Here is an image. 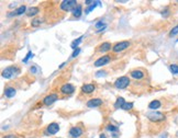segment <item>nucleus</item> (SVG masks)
<instances>
[{
    "mask_svg": "<svg viewBox=\"0 0 178 138\" xmlns=\"http://www.w3.org/2000/svg\"><path fill=\"white\" fill-rule=\"evenodd\" d=\"M146 118L149 122V129L154 135L160 134V131H164L167 124V116L163 112L158 111H152L146 113Z\"/></svg>",
    "mask_w": 178,
    "mask_h": 138,
    "instance_id": "f257e3e1",
    "label": "nucleus"
},
{
    "mask_svg": "<svg viewBox=\"0 0 178 138\" xmlns=\"http://www.w3.org/2000/svg\"><path fill=\"white\" fill-rule=\"evenodd\" d=\"M19 73H20V69H19L18 66H10V67H7L6 69L2 70L1 76L6 78V79H10L12 77L17 76Z\"/></svg>",
    "mask_w": 178,
    "mask_h": 138,
    "instance_id": "f03ea898",
    "label": "nucleus"
},
{
    "mask_svg": "<svg viewBox=\"0 0 178 138\" xmlns=\"http://www.w3.org/2000/svg\"><path fill=\"white\" fill-rule=\"evenodd\" d=\"M77 4H78L75 0H64L59 2V7L63 12H68V11H73L77 7Z\"/></svg>",
    "mask_w": 178,
    "mask_h": 138,
    "instance_id": "7ed1b4c3",
    "label": "nucleus"
},
{
    "mask_svg": "<svg viewBox=\"0 0 178 138\" xmlns=\"http://www.w3.org/2000/svg\"><path fill=\"white\" fill-rule=\"evenodd\" d=\"M130 84H131V80H130V78H129L127 76H123V77L118 78V79L114 81V87H116V89H120V90H122V89H125V88L129 87V86H130Z\"/></svg>",
    "mask_w": 178,
    "mask_h": 138,
    "instance_id": "20e7f679",
    "label": "nucleus"
},
{
    "mask_svg": "<svg viewBox=\"0 0 178 138\" xmlns=\"http://www.w3.org/2000/svg\"><path fill=\"white\" fill-rule=\"evenodd\" d=\"M83 134H84V126L81 123L77 124L76 126H73L69 129V137L70 138H79Z\"/></svg>",
    "mask_w": 178,
    "mask_h": 138,
    "instance_id": "39448f33",
    "label": "nucleus"
},
{
    "mask_svg": "<svg viewBox=\"0 0 178 138\" xmlns=\"http://www.w3.org/2000/svg\"><path fill=\"white\" fill-rule=\"evenodd\" d=\"M130 45H131V42H130V41H122V42H119V43L113 45L112 53H114V54L121 53V52L127 49V48L130 47Z\"/></svg>",
    "mask_w": 178,
    "mask_h": 138,
    "instance_id": "423d86ee",
    "label": "nucleus"
},
{
    "mask_svg": "<svg viewBox=\"0 0 178 138\" xmlns=\"http://www.w3.org/2000/svg\"><path fill=\"white\" fill-rule=\"evenodd\" d=\"M75 90H76V88L72 84H64L59 88V93L62 95H72L75 92Z\"/></svg>",
    "mask_w": 178,
    "mask_h": 138,
    "instance_id": "0eeeda50",
    "label": "nucleus"
},
{
    "mask_svg": "<svg viewBox=\"0 0 178 138\" xmlns=\"http://www.w3.org/2000/svg\"><path fill=\"white\" fill-rule=\"evenodd\" d=\"M111 59H112L111 55H103L94 62V67H103V66L108 65L111 62Z\"/></svg>",
    "mask_w": 178,
    "mask_h": 138,
    "instance_id": "6e6552de",
    "label": "nucleus"
},
{
    "mask_svg": "<svg viewBox=\"0 0 178 138\" xmlns=\"http://www.w3.org/2000/svg\"><path fill=\"white\" fill-rule=\"evenodd\" d=\"M58 100V94L57 93H50L46 97H44V99L42 100V104L45 106L52 105L54 102H56Z\"/></svg>",
    "mask_w": 178,
    "mask_h": 138,
    "instance_id": "1a4fd4ad",
    "label": "nucleus"
},
{
    "mask_svg": "<svg viewBox=\"0 0 178 138\" xmlns=\"http://www.w3.org/2000/svg\"><path fill=\"white\" fill-rule=\"evenodd\" d=\"M94 90H96V84H85L80 88V93L89 95L91 93H94Z\"/></svg>",
    "mask_w": 178,
    "mask_h": 138,
    "instance_id": "9d476101",
    "label": "nucleus"
},
{
    "mask_svg": "<svg viewBox=\"0 0 178 138\" xmlns=\"http://www.w3.org/2000/svg\"><path fill=\"white\" fill-rule=\"evenodd\" d=\"M112 45L111 43L109 42H103L99 45L98 47L96 48V53H98V54H103V53H107V52L109 51H112Z\"/></svg>",
    "mask_w": 178,
    "mask_h": 138,
    "instance_id": "9b49d317",
    "label": "nucleus"
},
{
    "mask_svg": "<svg viewBox=\"0 0 178 138\" xmlns=\"http://www.w3.org/2000/svg\"><path fill=\"white\" fill-rule=\"evenodd\" d=\"M130 77L134 80H142L145 78V71L142 69H134L130 73Z\"/></svg>",
    "mask_w": 178,
    "mask_h": 138,
    "instance_id": "f8f14e48",
    "label": "nucleus"
},
{
    "mask_svg": "<svg viewBox=\"0 0 178 138\" xmlns=\"http://www.w3.org/2000/svg\"><path fill=\"white\" fill-rule=\"evenodd\" d=\"M59 131V125L57 123H51L50 125H47L46 129H45V134L46 135H55L56 133H58Z\"/></svg>",
    "mask_w": 178,
    "mask_h": 138,
    "instance_id": "ddd939ff",
    "label": "nucleus"
},
{
    "mask_svg": "<svg viewBox=\"0 0 178 138\" xmlns=\"http://www.w3.org/2000/svg\"><path fill=\"white\" fill-rule=\"evenodd\" d=\"M103 104V101H102L101 99L99 98H94V99H90V100H88L87 103H86V105L88 107H98V106L102 105Z\"/></svg>",
    "mask_w": 178,
    "mask_h": 138,
    "instance_id": "4468645a",
    "label": "nucleus"
},
{
    "mask_svg": "<svg viewBox=\"0 0 178 138\" xmlns=\"http://www.w3.org/2000/svg\"><path fill=\"white\" fill-rule=\"evenodd\" d=\"M163 107V101L157 99V100H153L151 103L149 104V109L151 110H158Z\"/></svg>",
    "mask_w": 178,
    "mask_h": 138,
    "instance_id": "2eb2a0df",
    "label": "nucleus"
},
{
    "mask_svg": "<svg viewBox=\"0 0 178 138\" xmlns=\"http://www.w3.org/2000/svg\"><path fill=\"white\" fill-rule=\"evenodd\" d=\"M17 93V90H15L13 87H11V86H8V87L4 88V95H6V98H13Z\"/></svg>",
    "mask_w": 178,
    "mask_h": 138,
    "instance_id": "dca6fc26",
    "label": "nucleus"
},
{
    "mask_svg": "<svg viewBox=\"0 0 178 138\" xmlns=\"http://www.w3.org/2000/svg\"><path fill=\"white\" fill-rule=\"evenodd\" d=\"M26 11V6L22 4V6H20L19 8H17L15 11H12L9 15H10V17H13V15H23Z\"/></svg>",
    "mask_w": 178,
    "mask_h": 138,
    "instance_id": "f3484780",
    "label": "nucleus"
},
{
    "mask_svg": "<svg viewBox=\"0 0 178 138\" xmlns=\"http://www.w3.org/2000/svg\"><path fill=\"white\" fill-rule=\"evenodd\" d=\"M72 15H73L74 19L80 18V15H83V6L81 4H77V7L72 11Z\"/></svg>",
    "mask_w": 178,
    "mask_h": 138,
    "instance_id": "a211bd4d",
    "label": "nucleus"
},
{
    "mask_svg": "<svg viewBox=\"0 0 178 138\" xmlns=\"http://www.w3.org/2000/svg\"><path fill=\"white\" fill-rule=\"evenodd\" d=\"M39 12H40V8L39 7H31L26 11V15L28 17H35L37 15H39Z\"/></svg>",
    "mask_w": 178,
    "mask_h": 138,
    "instance_id": "6ab92c4d",
    "label": "nucleus"
},
{
    "mask_svg": "<svg viewBox=\"0 0 178 138\" xmlns=\"http://www.w3.org/2000/svg\"><path fill=\"white\" fill-rule=\"evenodd\" d=\"M124 103H125V100H124L122 97H119V98L116 99V103H114V107H116V109H121V107L123 106Z\"/></svg>",
    "mask_w": 178,
    "mask_h": 138,
    "instance_id": "aec40b11",
    "label": "nucleus"
},
{
    "mask_svg": "<svg viewBox=\"0 0 178 138\" xmlns=\"http://www.w3.org/2000/svg\"><path fill=\"white\" fill-rule=\"evenodd\" d=\"M84 40V36H79L78 38H76V40L74 41L73 43L70 44V46H72V48H74V49H76V48H78V45H79L80 43H81V41Z\"/></svg>",
    "mask_w": 178,
    "mask_h": 138,
    "instance_id": "412c9836",
    "label": "nucleus"
},
{
    "mask_svg": "<svg viewBox=\"0 0 178 138\" xmlns=\"http://www.w3.org/2000/svg\"><path fill=\"white\" fill-rule=\"evenodd\" d=\"M160 15H163L164 18H168L169 15H171V9H169V7H165L164 8V10H162V12H160Z\"/></svg>",
    "mask_w": 178,
    "mask_h": 138,
    "instance_id": "4be33fe9",
    "label": "nucleus"
},
{
    "mask_svg": "<svg viewBox=\"0 0 178 138\" xmlns=\"http://www.w3.org/2000/svg\"><path fill=\"white\" fill-rule=\"evenodd\" d=\"M169 70L173 75H177L178 73V64H171L169 65Z\"/></svg>",
    "mask_w": 178,
    "mask_h": 138,
    "instance_id": "5701e85b",
    "label": "nucleus"
},
{
    "mask_svg": "<svg viewBox=\"0 0 178 138\" xmlns=\"http://www.w3.org/2000/svg\"><path fill=\"white\" fill-rule=\"evenodd\" d=\"M96 4H100L99 1H94V2L92 4H91V6H89V7H88L87 9H85V15H88V13H89L90 11L94 10V8H96Z\"/></svg>",
    "mask_w": 178,
    "mask_h": 138,
    "instance_id": "b1692460",
    "label": "nucleus"
},
{
    "mask_svg": "<svg viewBox=\"0 0 178 138\" xmlns=\"http://www.w3.org/2000/svg\"><path fill=\"white\" fill-rule=\"evenodd\" d=\"M132 107H133V102H125L123 104V106L121 107V110H123V111H130Z\"/></svg>",
    "mask_w": 178,
    "mask_h": 138,
    "instance_id": "393cba45",
    "label": "nucleus"
},
{
    "mask_svg": "<svg viewBox=\"0 0 178 138\" xmlns=\"http://www.w3.org/2000/svg\"><path fill=\"white\" fill-rule=\"evenodd\" d=\"M176 35H178V24H177V25H175L174 28L171 30L169 34H168V36H169V37H175Z\"/></svg>",
    "mask_w": 178,
    "mask_h": 138,
    "instance_id": "a878e982",
    "label": "nucleus"
},
{
    "mask_svg": "<svg viewBox=\"0 0 178 138\" xmlns=\"http://www.w3.org/2000/svg\"><path fill=\"white\" fill-rule=\"evenodd\" d=\"M42 23V19L41 18H35L33 19L32 22H31V25L33 26V28H37V26H39Z\"/></svg>",
    "mask_w": 178,
    "mask_h": 138,
    "instance_id": "bb28decb",
    "label": "nucleus"
},
{
    "mask_svg": "<svg viewBox=\"0 0 178 138\" xmlns=\"http://www.w3.org/2000/svg\"><path fill=\"white\" fill-rule=\"evenodd\" d=\"M107 129H108V131H119V129H118V127H116V126H114V125H112V124H109V125H107Z\"/></svg>",
    "mask_w": 178,
    "mask_h": 138,
    "instance_id": "cd10ccee",
    "label": "nucleus"
},
{
    "mask_svg": "<svg viewBox=\"0 0 178 138\" xmlns=\"http://www.w3.org/2000/svg\"><path fill=\"white\" fill-rule=\"evenodd\" d=\"M31 57H33V53L31 51L28 52V54H26V56L24 57V59H23V62H28V60H29Z\"/></svg>",
    "mask_w": 178,
    "mask_h": 138,
    "instance_id": "c85d7f7f",
    "label": "nucleus"
},
{
    "mask_svg": "<svg viewBox=\"0 0 178 138\" xmlns=\"http://www.w3.org/2000/svg\"><path fill=\"white\" fill-rule=\"evenodd\" d=\"M80 51H81V49H80L79 47H78V48H76V49H74L73 54H72V58H75V57H77V56H78V55H79Z\"/></svg>",
    "mask_w": 178,
    "mask_h": 138,
    "instance_id": "c756f323",
    "label": "nucleus"
},
{
    "mask_svg": "<svg viewBox=\"0 0 178 138\" xmlns=\"http://www.w3.org/2000/svg\"><path fill=\"white\" fill-rule=\"evenodd\" d=\"M105 23H103V22L102 21H99V22H97V23H96V25H94V28H96V29H99V28H105Z\"/></svg>",
    "mask_w": 178,
    "mask_h": 138,
    "instance_id": "7c9ffc66",
    "label": "nucleus"
},
{
    "mask_svg": "<svg viewBox=\"0 0 178 138\" xmlns=\"http://www.w3.org/2000/svg\"><path fill=\"white\" fill-rule=\"evenodd\" d=\"M4 138H18L15 135H7V136H4Z\"/></svg>",
    "mask_w": 178,
    "mask_h": 138,
    "instance_id": "2f4dec72",
    "label": "nucleus"
},
{
    "mask_svg": "<svg viewBox=\"0 0 178 138\" xmlns=\"http://www.w3.org/2000/svg\"><path fill=\"white\" fill-rule=\"evenodd\" d=\"M99 138H107V137H105V135H103V134H100V136H99Z\"/></svg>",
    "mask_w": 178,
    "mask_h": 138,
    "instance_id": "473e14b6",
    "label": "nucleus"
},
{
    "mask_svg": "<svg viewBox=\"0 0 178 138\" xmlns=\"http://www.w3.org/2000/svg\"><path fill=\"white\" fill-rule=\"evenodd\" d=\"M177 137H178V133H177Z\"/></svg>",
    "mask_w": 178,
    "mask_h": 138,
    "instance_id": "72a5a7b5",
    "label": "nucleus"
},
{
    "mask_svg": "<svg viewBox=\"0 0 178 138\" xmlns=\"http://www.w3.org/2000/svg\"><path fill=\"white\" fill-rule=\"evenodd\" d=\"M177 42H178V38H177Z\"/></svg>",
    "mask_w": 178,
    "mask_h": 138,
    "instance_id": "f704fd0d",
    "label": "nucleus"
}]
</instances>
